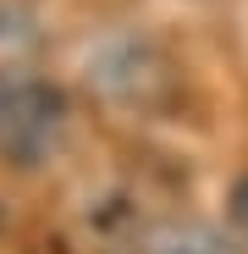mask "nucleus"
Masks as SVG:
<instances>
[{
    "label": "nucleus",
    "instance_id": "nucleus-1",
    "mask_svg": "<svg viewBox=\"0 0 248 254\" xmlns=\"http://www.w3.org/2000/svg\"><path fill=\"white\" fill-rule=\"evenodd\" d=\"M66 138V94L45 77H6L0 83V155L11 166H45Z\"/></svg>",
    "mask_w": 248,
    "mask_h": 254
},
{
    "label": "nucleus",
    "instance_id": "nucleus-2",
    "mask_svg": "<svg viewBox=\"0 0 248 254\" xmlns=\"http://www.w3.org/2000/svg\"><path fill=\"white\" fill-rule=\"evenodd\" d=\"M138 254H232V243L204 221H160L144 232Z\"/></svg>",
    "mask_w": 248,
    "mask_h": 254
}]
</instances>
